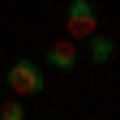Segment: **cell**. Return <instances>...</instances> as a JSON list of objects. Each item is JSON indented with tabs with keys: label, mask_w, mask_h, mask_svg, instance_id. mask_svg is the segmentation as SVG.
Returning <instances> with one entry per match:
<instances>
[{
	"label": "cell",
	"mask_w": 120,
	"mask_h": 120,
	"mask_svg": "<svg viewBox=\"0 0 120 120\" xmlns=\"http://www.w3.org/2000/svg\"><path fill=\"white\" fill-rule=\"evenodd\" d=\"M43 60H47L56 73H73V69H77V43H69V39H56L52 47H47V56H43Z\"/></svg>",
	"instance_id": "obj_3"
},
{
	"label": "cell",
	"mask_w": 120,
	"mask_h": 120,
	"mask_svg": "<svg viewBox=\"0 0 120 120\" xmlns=\"http://www.w3.org/2000/svg\"><path fill=\"white\" fill-rule=\"evenodd\" d=\"M112 56H116V43L107 34H94V39H90V60H94V64H107Z\"/></svg>",
	"instance_id": "obj_4"
},
{
	"label": "cell",
	"mask_w": 120,
	"mask_h": 120,
	"mask_svg": "<svg viewBox=\"0 0 120 120\" xmlns=\"http://www.w3.org/2000/svg\"><path fill=\"white\" fill-rule=\"evenodd\" d=\"M64 26H69V43L94 39V34H99V13H94V0H69V9H64Z\"/></svg>",
	"instance_id": "obj_2"
},
{
	"label": "cell",
	"mask_w": 120,
	"mask_h": 120,
	"mask_svg": "<svg viewBox=\"0 0 120 120\" xmlns=\"http://www.w3.org/2000/svg\"><path fill=\"white\" fill-rule=\"evenodd\" d=\"M0 120H26L22 103H17V99H4V103H0Z\"/></svg>",
	"instance_id": "obj_5"
},
{
	"label": "cell",
	"mask_w": 120,
	"mask_h": 120,
	"mask_svg": "<svg viewBox=\"0 0 120 120\" xmlns=\"http://www.w3.org/2000/svg\"><path fill=\"white\" fill-rule=\"evenodd\" d=\"M9 86H13V94H22V99H34L47 90V82H43V69H39V60H30V56H17L9 64Z\"/></svg>",
	"instance_id": "obj_1"
}]
</instances>
